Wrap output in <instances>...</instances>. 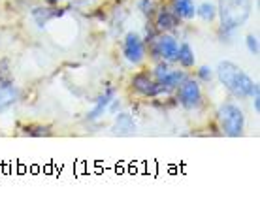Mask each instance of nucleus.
Masks as SVG:
<instances>
[{
    "instance_id": "nucleus-14",
    "label": "nucleus",
    "mask_w": 260,
    "mask_h": 224,
    "mask_svg": "<svg viewBox=\"0 0 260 224\" xmlns=\"http://www.w3.org/2000/svg\"><path fill=\"white\" fill-rule=\"evenodd\" d=\"M176 60H179V64L183 68H192L194 66V51H192V47L189 44H181L179 49H177Z\"/></svg>"
},
{
    "instance_id": "nucleus-6",
    "label": "nucleus",
    "mask_w": 260,
    "mask_h": 224,
    "mask_svg": "<svg viewBox=\"0 0 260 224\" xmlns=\"http://www.w3.org/2000/svg\"><path fill=\"white\" fill-rule=\"evenodd\" d=\"M177 49H179V44L174 36H158L155 40V46H153V51H155V57H160L164 60H176Z\"/></svg>"
},
{
    "instance_id": "nucleus-2",
    "label": "nucleus",
    "mask_w": 260,
    "mask_h": 224,
    "mask_svg": "<svg viewBox=\"0 0 260 224\" xmlns=\"http://www.w3.org/2000/svg\"><path fill=\"white\" fill-rule=\"evenodd\" d=\"M219 15H221L222 30L232 32L247 23L249 15L253 12L251 0H219Z\"/></svg>"
},
{
    "instance_id": "nucleus-12",
    "label": "nucleus",
    "mask_w": 260,
    "mask_h": 224,
    "mask_svg": "<svg viewBox=\"0 0 260 224\" xmlns=\"http://www.w3.org/2000/svg\"><path fill=\"white\" fill-rule=\"evenodd\" d=\"M174 13L177 19H192L196 15V8L192 0H174Z\"/></svg>"
},
{
    "instance_id": "nucleus-4",
    "label": "nucleus",
    "mask_w": 260,
    "mask_h": 224,
    "mask_svg": "<svg viewBox=\"0 0 260 224\" xmlns=\"http://www.w3.org/2000/svg\"><path fill=\"white\" fill-rule=\"evenodd\" d=\"M179 102L183 107L187 109H194L202 104V91L200 85L196 83L194 79H183L179 83Z\"/></svg>"
},
{
    "instance_id": "nucleus-11",
    "label": "nucleus",
    "mask_w": 260,
    "mask_h": 224,
    "mask_svg": "<svg viewBox=\"0 0 260 224\" xmlns=\"http://www.w3.org/2000/svg\"><path fill=\"white\" fill-rule=\"evenodd\" d=\"M62 13H64V10H55V8H36V10L32 12V17L40 26H44L51 19H55V17H60Z\"/></svg>"
},
{
    "instance_id": "nucleus-10",
    "label": "nucleus",
    "mask_w": 260,
    "mask_h": 224,
    "mask_svg": "<svg viewBox=\"0 0 260 224\" xmlns=\"http://www.w3.org/2000/svg\"><path fill=\"white\" fill-rule=\"evenodd\" d=\"M136 130V123H134V119L132 115L128 113H121L115 117V125H113V132L119 134V136H128V134H134Z\"/></svg>"
},
{
    "instance_id": "nucleus-3",
    "label": "nucleus",
    "mask_w": 260,
    "mask_h": 224,
    "mask_svg": "<svg viewBox=\"0 0 260 224\" xmlns=\"http://www.w3.org/2000/svg\"><path fill=\"white\" fill-rule=\"evenodd\" d=\"M219 123H221L222 132L230 138H238L243 134L245 128V115L236 104H222L219 107Z\"/></svg>"
},
{
    "instance_id": "nucleus-13",
    "label": "nucleus",
    "mask_w": 260,
    "mask_h": 224,
    "mask_svg": "<svg viewBox=\"0 0 260 224\" xmlns=\"http://www.w3.org/2000/svg\"><path fill=\"white\" fill-rule=\"evenodd\" d=\"M177 25V15L170 10H160L156 15V28L158 30H172Z\"/></svg>"
},
{
    "instance_id": "nucleus-1",
    "label": "nucleus",
    "mask_w": 260,
    "mask_h": 224,
    "mask_svg": "<svg viewBox=\"0 0 260 224\" xmlns=\"http://www.w3.org/2000/svg\"><path fill=\"white\" fill-rule=\"evenodd\" d=\"M217 76H219V81H221L222 85L226 87L234 96H238V98L253 96L254 87L258 85V83H254L253 79L241 70L240 66L230 62V60L219 62V66H217Z\"/></svg>"
},
{
    "instance_id": "nucleus-15",
    "label": "nucleus",
    "mask_w": 260,
    "mask_h": 224,
    "mask_svg": "<svg viewBox=\"0 0 260 224\" xmlns=\"http://www.w3.org/2000/svg\"><path fill=\"white\" fill-rule=\"evenodd\" d=\"M17 94H19V91L15 87H10V89L0 92V111H4L10 105L15 104L17 102Z\"/></svg>"
},
{
    "instance_id": "nucleus-18",
    "label": "nucleus",
    "mask_w": 260,
    "mask_h": 224,
    "mask_svg": "<svg viewBox=\"0 0 260 224\" xmlns=\"http://www.w3.org/2000/svg\"><path fill=\"white\" fill-rule=\"evenodd\" d=\"M245 42H247L249 51L253 53V55H258V38H256V36H253V34H249Z\"/></svg>"
},
{
    "instance_id": "nucleus-17",
    "label": "nucleus",
    "mask_w": 260,
    "mask_h": 224,
    "mask_svg": "<svg viewBox=\"0 0 260 224\" xmlns=\"http://www.w3.org/2000/svg\"><path fill=\"white\" fill-rule=\"evenodd\" d=\"M13 87V79L10 76V70H8V64L6 62H0V92L6 91Z\"/></svg>"
},
{
    "instance_id": "nucleus-20",
    "label": "nucleus",
    "mask_w": 260,
    "mask_h": 224,
    "mask_svg": "<svg viewBox=\"0 0 260 224\" xmlns=\"http://www.w3.org/2000/svg\"><path fill=\"white\" fill-rule=\"evenodd\" d=\"M46 2H49V4H57V2H62V0H46Z\"/></svg>"
},
{
    "instance_id": "nucleus-16",
    "label": "nucleus",
    "mask_w": 260,
    "mask_h": 224,
    "mask_svg": "<svg viewBox=\"0 0 260 224\" xmlns=\"http://www.w3.org/2000/svg\"><path fill=\"white\" fill-rule=\"evenodd\" d=\"M196 13L204 21H213L215 15H217V8L213 4H209V2H204V4H200V8H196Z\"/></svg>"
},
{
    "instance_id": "nucleus-9",
    "label": "nucleus",
    "mask_w": 260,
    "mask_h": 224,
    "mask_svg": "<svg viewBox=\"0 0 260 224\" xmlns=\"http://www.w3.org/2000/svg\"><path fill=\"white\" fill-rule=\"evenodd\" d=\"M115 100V89L113 87H108L104 91V94L100 96V98L96 100V105H94V109H92L89 115H87V119L89 121H94V119H98V117H102L104 115V111L110 107V104Z\"/></svg>"
},
{
    "instance_id": "nucleus-8",
    "label": "nucleus",
    "mask_w": 260,
    "mask_h": 224,
    "mask_svg": "<svg viewBox=\"0 0 260 224\" xmlns=\"http://www.w3.org/2000/svg\"><path fill=\"white\" fill-rule=\"evenodd\" d=\"M132 87L143 96H158V94L166 92V89L162 85H158L156 81H153L147 73H138L136 78L132 79Z\"/></svg>"
},
{
    "instance_id": "nucleus-5",
    "label": "nucleus",
    "mask_w": 260,
    "mask_h": 224,
    "mask_svg": "<svg viewBox=\"0 0 260 224\" xmlns=\"http://www.w3.org/2000/svg\"><path fill=\"white\" fill-rule=\"evenodd\" d=\"M123 55L132 64H140L142 62L143 57H145V47H143V40L140 38V34L128 32L124 36Z\"/></svg>"
},
{
    "instance_id": "nucleus-19",
    "label": "nucleus",
    "mask_w": 260,
    "mask_h": 224,
    "mask_svg": "<svg viewBox=\"0 0 260 224\" xmlns=\"http://www.w3.org/2000/svg\"><path fill=\"white\" fill-rule=\"evenodd\" d=\"M198 76H200L202 81H211L213 72H211V68H209V66H202L200 70H198Z\"/></svg>"
},
{
    "instance_id": "nucleus-7",
    "label": "nucleus",
    "mask_w": 260,
    "mask_h": 224,
    "mask_svg": "<svg viewBox=\"0 0 260 224\" xmlns=\"http://www.w3.org/2000/svg\"><path fill=\"white\" fill-rule=\"evenodd\" d=\"M155 78H156V83L162 85L168 91V89H176L181 83L183 79H185V73L179 72V70H172L166 64H158L155 70Z\"/></svg>"
}]
</instances>
